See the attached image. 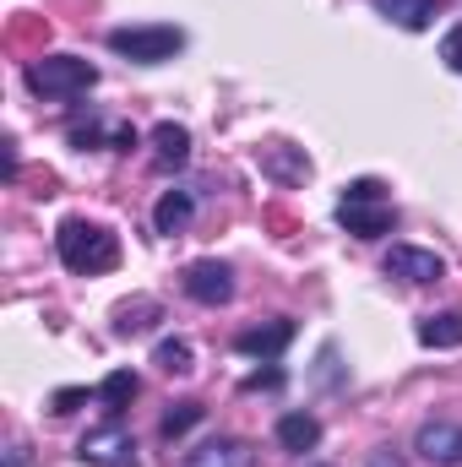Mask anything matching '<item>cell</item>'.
Listing matches in <instances>:
<instances>
[{
  "label": "cell",
  "instance_id": "obj_1",
  "mask_svg": "<svg viewBox=\"0 0 462 467\" xmlns=\"http://www.w3.org/2000/svg\"><path fill=\"white\" fill-rule=\"evenodd\" d=\"M55 250H60V266L77 277H99V272L120 266V239L104 223H88V218H66L55 234Z\"/></svg>",
  "mask_w": 462,
  "mask_h": 467
},
{
  "label": "cell",
  "instance_id": "obj_2",
  "mask_svg": "<svg viewBox=\"0 0 462 467\" xmlns=\"http://www.w3.org/2000/svg\"><path fill=\"white\" fill-rule=\"evenodd\" d=\"M27 93L33 99H49V104H66V99H82L99 88V66L82 60V55H44V60H27Z\"/></svg>",
  "mask_w": 462,
  "mask_h": 467
},
{
  "label": "cell",
  "instance_id": "obj_3",
  "mask_svg": "<svg viewBox=\"0 0 462 467\" xmlns=\"http://www.w3.org/2000/svg\"><path fill=\"white\" fill-rule=\"evenodd\" d=\"M110 49L120 60H136V66H163L185 49V27L174 22H136V27H115L110 33Z\"/></svg>",
  "mask_w": 462,
  "mask_h": 467
},
{
  "label": "cell",
  "instance_id": "obj_4",
  "mask_svg": "<svg viewBox=\"0 0 462 467\" xmlns=\"http://www.w3.org/2000/svg\"><path fill=\"white\" fill-rule=\"evenodd\" d=\"M180 288H185L196 305L218 310V305H229V299H234V266H229V261H218V255H202V261H191V266H185Z\"/></svg>",
  "mask_w": 462,
  "mask_h": 467
},
{
  "label": "cell",
  "instance_id": "obj_5",
  "mask_svg": "<svg viewBox=\"0 0 462 467\" xmlns=\"http://www.w3.org/2000/svg\"><path fill=\"white\" fill-rule=\"evenodd\" d=\"M77 457L88 467H136V441L110 419V424H99V430H88L77 441Z\"/></svg>",
  "mask_w": 462,
  "mask_h": 467
},
{
  "label": "cell",
  "instance_id": "obj_6",
  "mask_svg": "<svg viewBox=\"0 0 462 467\" xmlns=\"http://www.w3.org/2000/svg\"><path fill=\"white\" fill-rule=\"evenodd\" d=\"M414 451L436 467H462V424H452V419H425L414 430Z\"/></svg>",
  "mask_w": 462,
  "mask_h": 467
},
{
  "label": "cell",
  "instance_id": "obj_7",
  "mask_svg": "<svg viewBox=\"0 0 462 467\" xmlns=\"http://www.w3.org/2000/svg\"><path fill=\"white\" fill-rule=\"evenodd\" d=\"M386 277H403V283H441L446 277V261L436 250H419V244H392L386 250Z\"/></svg>",
  "mask_w": 462,
  "mask_h": 467
},
{
  "label": "cell",
  "instance_id": "obj_8",
  "mask_svg": "<svg viewBox=\"0 0 462 467\" xmlns=\"http://www.w3.org/2000/svg\"><path fill=\"white\" fill-rule=\"evenodd\" d=\"M338 223L353 239H381L397 229V213H392V202H338Z\"/></svg>",
  "mask_w": 462,
  "mask_h": 467
},
{
  "label": "cell",
  "instance_id": "obj_9",
  "mask_svg": "<svg viewBox=\"0 0 462 467\" xmlns=\"http://www.w3.org/2000/svg\"><path fill=\"white\" fill-rule=\"evenodd\" d=\"M147 141H152V169H158V174H174V169H185V163H191V130H185V125L158 119Z\"/></svg>",
  "mask_w": 462,
  "mask_h": 467
},
{
  "label": "cell",
  "instance_id": "obj_10",
  "mask_svg": "<svg viewBox=\"0 0 462 467\" xmlns=\"http://www.w3.org/2000/svg\"><path fill=\"white\" fill-rule=\"evenodd\" d=\"M289 343H294V321L278 316V321H267V327L239 332V337H234V353H245V358H278Z\"/></svg>",
  "mask_w": 462,
  "mask_h": 467
},
{
  "label": "cell",
  "instance_id": "obj_11",
  "mask_svg": "<svg viewBox=\"0 0 462 467\" xmlns=\"http://www.w3.org/2000/svg\"><path fill=\"white\" fill-rule=\"evenodd\" d=\"M185 467H256V451L245 441H234V435H218V441L185 451Z\"/></svg>",
  "mask_w": 462,
  "mask_h": 467
},
{
  "label": "cell",
  "instance_id": "obj_12",
  "mask_svg": "<svg viewBox=\"0 0 462 467\" xmlns=\"http://www.w3.org/2000/svg\"><path fill=\"white\" fill-rule=\"evenodd\" d=\"M191 218H196V191H163L158 196V207H152V229L158 234H185L191 229Z\"/></svg>",
  "mask_w": 462,
  "mask_h": 467
},
{
  "label": "cell",
  "instance_id": "obj_13",
  "mask_svg": "<svg viewBox=\"0 0 462 467\" xmlns=\"http://www.w3.org/2000/svg\"><path fill=\"white\" fill-rule=\"evenodd\" d=\"M272 435H278V446H283V451L305 457V451H316V446H321V419H316V413H283Z\"/></svg>",
  "mask_w": 462,
  "mask_h": 467
},
{
  "label": "cell",
  "instance_id": "obj_14",
  "mask_svg": "<svg viewBox=\"0 0 462 467\" xmlns=\"http://www.w3.org/2000/svg\"><path fill=\"white\" fill-rule=\"evenodd\" d=\"M386 22H397V27H408V33H425L430 22H436V0H370Z\"/></svg>",
  "mask_w": 462,
  "mask_h": 467
},
{
  "label": "cell",
  "instance_id": "obj_15",
  "mask_svg": "<svg viewBox=\"0 0 462 467\" xmlns=\"http://www.w3.org/2000/svg\"><path fill=\"white\" fill-rule=\"evenodd\" d=\"M419 343L436 353L462 348V310H441V316H425L419 321Z\"/></svg>",
  "mask_w": 462,
  "mask_h": 467
},
{
  "label": "cell",
  "instance_id": "obj_16",
  "mask_svg": "<svg viewBox=\"0 0 462 467\" xmlns=\"http://www.w3.org/2000/svg\"><path fill=\"white\" fill-rule=\"evenodd\" d=\"M136 391H142V380H136L131 369H115V375H104V380H99V402H104V413H110V419H120V413L136 402Z\"/></svg>",
  "mask_w": 462,
  "mask_h": 467
},
{
  "label": "cell",
  "instance_id": "obj_17",
  "mask_svg": "<svg viewBox=\"0 0 462 467\" xmlns=\"http://www.w3.org/2000/svg\"><path fill=\"white\" fill-rule=\"evenodd\" d=\"M152 364H158L163 375H191V369H196V348H191L185 337H163V343L152 348Z\"/></svg>",
  "mask_w": 462,
  "mask_h": 467
},
{
  "label": "cell",
  "instance_id": "obj_18",
  "mask_svg": "<svg viewBox=\"0 0 462 467\" xmlns=\"http://www.w3.org/2000/svg\"><path fill=\"white\" fill-rule=\"evenodd\" d=\"M158 316H163V310H158L152 299H131V305H120V310H115V332H120V337H142Z\"/></svg>",
  "mask_w": 462,
  "mask_h": 467
},
{
  "label": "cell",
  "instance_id": "obj_19",
  "mask_svg": "<svg viewBox=\"0 0 462 467\" xmlns=\"http://www.w3.org/2000/svg\"><path fill=\"white\" fill-rule=\"evenodd\" d=\"M191 424H202V402H180V408H169L158 430H163V441H180Z\"/></svg>",
  "mask_w": 462,
  "mask_h": 467
},
{
  "label": "cell",
  "instance_id": "obj_20",
  "mask_svg": "<svg viewBox=\"0 0 462 467\" xmlns=\"http://www.w3.org/2000/svg\"><path fill=\"white\" fill-rule=\"evenodd\" d=\"M82 402H99V386H93V391H88V386H66V391H55V397H49V413L66 419V413H77Z\"/></svg>",
  "mask_w": 462,
  "mask_h": 467
},
{
  "label": "cell",
  "instance_id": "obj_21",
  "mask_svg": "<svg viewBox=\"0 0 462 467\" xmlns=\"http://www.w3.org/2000/svg\"><path fill=\"white\" fill-rule=\"evenodd\" d=\"M267 169L283 174V180H299V174H310V158H289L283 147H272V152H267Z\"/></svg>",
  "mask_w": 462,
  "mask_h": 467
},
{
  "label": "cell",
  "instance_id": "obj_22",
  "mask_svg": "<svg viewBox=\"0 0 462 467\" xmlns=\"http://www.w3.org/2000/svg\"><path fill=\"white\" fill-rule=\"evenodd\" d=\"M343 202H386V185L381 180H353V185H343Z\"/></svg>",
  "mask_w": 462,
  "mask_h": 467
},
{
  "label": "cell",
  "instance_id": "obj_23",
  "mask_svg": "<svg viewBox=\"0 0 462 467\" xmlns=\"http://www.w3.org/2000/svg\"><path fill=\"white\" fill-rule=\"evenodd\" d=\"M441 60H446V71H457V77H462V22L441 38Z\"/></svg>",
  "mask_w": 462,
  "mask_h": 467
},
{
  "label": "cell",
  "instance_id": "obj_24",
  "mask_svg": "<svg viewBox=\"0 0 462 467\" xmlns=\"http://www.w3.org/2000/svg\"><path fill=\"white\" fill-rule=\"evenodd\" d=\"M370 467H403V457L392 446H381V451H370Z\"/></svg>",
  "mask_w": 462,
  "mask_h": 467
},
{
  "label": "cell",
  "instance_id": "obj_25",
  "mask_svg": "<svg viewBox=\"0 0 462 467\" xmlns=\"http://www.w3.org/2000/svg\"><path fill=\"white\" fill-rule=\"evenodd\" d=\"M278 380H283V375H278V369H267V375H250V380H245V391H261V386H278Z\"/></svg>",
  "mask_w": 462,
  "mask_h": 467
},
{
  "label": "cell",
  "instance_id": "obj_26",
  "mask_svg": "<svg viewBox=\"0 0 462 467\" xmlns=\"http://www.w3.org/2000/svg\"><path fill=\"white\" fill-rule=\"evenodd\" d=\"M5 467H27V446L16 441V446H5Z\"/></svg>",
  "mask_w": 462,
  "mask_h": 467
},
{
  "label": "cell",
  "instance_id": "obj_27",
  "mask_svg": "<svg viewBox=\"0 0 462 467\" xmlns=\"http://www.w3.org/2000/svg\"><path fill=\"white\" fill-rule=\"evenodd\" d=\"M5 147V180H16V141H0Z\"/></svg>",
  "mask_w": 462,
  "mask_h": 467
},
{
  "label": "cell",
  "instance_id": "obj_28",
  "mask_svg": "<svg viewBox=\"0 0 462 467\" xmlns=\"http://www.w3.org/2000/svg\"><path fill=\"white\" fill-rule=\"evenodd\" d=\"M310 467H321V462H310Z\"/></svg>",
  "mask_w": 462,
  "mask_h": 467
}]
</instances>
